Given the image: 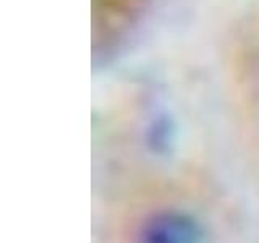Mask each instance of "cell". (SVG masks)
Segmentation results:
<instances>
[{
  "label": "cell",
  "mask_w": 259,
  "mask_h": 243,
  "mask_svg": "<svg viewBox=\"0 0 259 243\" xmlns=\"http://www.w3.org/2000/svg\"><path fill=\"white\" fill-rule=\"evenodd\" d=\"M136 243H204V230L188 213L157 211L138 227Z\"/></svg>",
  "instance_id": "1"
}]
</instances>
